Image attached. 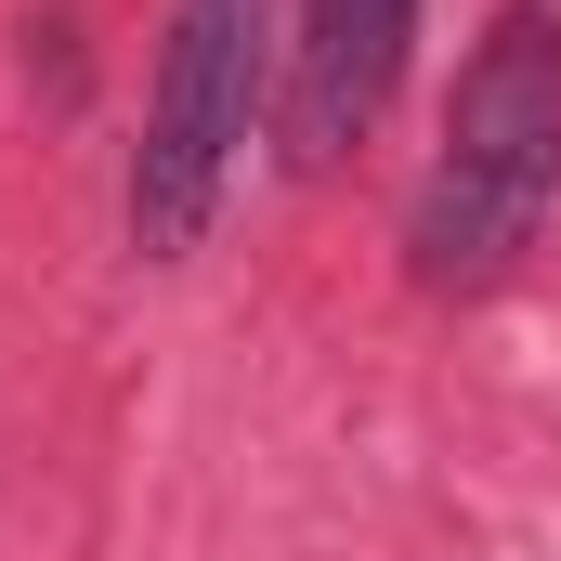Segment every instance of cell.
<instances>
[{"mask_svg": "<svg viewBox=\"0 0 561 561\" xmlns=\"http://www.w3.org/2000/svg\"><path fill=\"white\" fill-rule=\"evenodd\" d=\"M405 53H419V0H300V26H287V157L340 170L392 118Z\"/></svg>", "mask_w": 561, "mask_h": 561, "instance_id": "3957f363", "label": "cell"}, {"mask_svg": "<svg viewBox=\"0 0 561 561\" xmlns=\"http://www.w3.org/2000/svg\"><path fill=\"white\" fill-rule=\"evenodd\" d=\"M275 66H287L275 0H170L157 79H144V144H131V183H118V222H131L144 262L209 249V222H222V196L249 170Z\"/></svg>", "mask_w": 561, "mask_h": 561, "instance_id": "7a4b0ae2", "label": "cell"}, {"mask_svg": "<svg viewBox=\"0 0 561 561\" xmlns=\"http://www.w3.org/2000/svg\"><path fill=\"white\" fill-rule=\"evenodd\" d=\"M549 209H561V26L536 0H510L483 26V53L457 66L444 144L405 209V262H419V287H496Z\"/></svg>", "mask_w": 561, "mask_h": 561, "instance_id": "6da1fadb", "label": "cell"}]
</instances>
